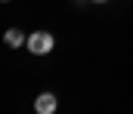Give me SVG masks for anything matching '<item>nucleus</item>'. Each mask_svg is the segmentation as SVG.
Returning a JSON list of instances; mask_svg holds the SVG:
<instances>
[{
    "mask_svg": "<svg viewBox=\"0 0 133 114\" xmlns=\"http://www.w3.org/2000/svg\"><path fill=\"white\" fill-rule=\"evenodd\" d=\"M25 46L31 49L34 56H46V52L53 49V34H50V31H34V34H28Z\"/></svg>",
    "mask_w": 133,
    "mask_h": 114,
    "instance_id": "obj_1",
    "label": "nucleus"
},
{
    "mask_svg": "<svg viewBox=\"0 0 133 114\" xmlns=\"http://www.w3.org/2000/svg\"><path fill=\"white\" fill-rule=\"evenodd\" d=\"M56 108H59L56 93H40V96L34 99V111H37V114H53Z\"/></svg>",
    "mask_w": 133,
    "mask_h": 114,
    "instance_id": "obj_2",
    "label": "nucleus"
},
{
    "mask_svg": "<svg viewBox=\"0 0 133 114\" xmlns=\"http://www.w3.org/2000/svg\"><path fill=\"white\" fill-rule=\"evenodd\" d=\"M25 34H22V31H19V28H9V31H6V43H9V49H16V46H22V43H25Z\"/></svg>",
    "mask_w": 133,
    "mask_h": 114,
    "instance_id": "obj_3",
    "label": "nucleus"
},
{
    "mask_svg": "<svg viewBox=\"0 0 133 114\" xmlns=\"http://www.w3.org/2000/svg\"><path fill=\"white\" fill-rule=\"evenodd\" d=\"M93 3H105V0H93Z\"/></svg>",
    "mask_w": 133,
    "mask_h": 114,
    "instance_id": "obj_4",
    "label": "nucleus"
}]
</instances>
